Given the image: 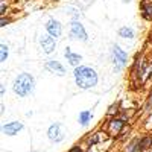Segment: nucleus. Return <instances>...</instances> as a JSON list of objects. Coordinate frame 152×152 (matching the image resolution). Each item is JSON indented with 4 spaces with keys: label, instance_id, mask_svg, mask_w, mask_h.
Returning a JSON list of instances; mask_svg holds the SVG:
<instances>
[{
    "label": "nucleus",
    "instance_id": "nucleus-22",
    "mask_svg": "<svg viewBox=\"0 0 152 152\" xmlns=\"http://www.w3.org/2000/svg\"><path fill=\"white\" fill-rule=\"evenodd\" d=\"M149 107H152V96H151V99H149Z\"/></svg>",
    "mask_w": 152,
    "mask_h": 152
},
{
    "label": "nucleus",
    "instance_id": "nucleus-9",
    "mask_svg": "<svg viewBox=\"0 0 152 152\" xmlns=\"http://www.w3.org/2000/svg\"><path fill=\"white\" fill-rule=\"evenodd\" d=\"M46 69H47L49 72L59 73V75H64V73H66V69L62 67L59 62H56V61H49V62H46Z\"/></svg>",
    "mask_w": 152,
    "mask_h": 152
},
{
    "label": "nucleus",
    "instance_id": "nucleus-18",
    "mask_svg": "<svg viewBox=\"0 0 152 152\" xmlns=\"http://www.w3.org/2000/svg\"><path fill=\"white\" fill-rule=\"evenodd\" d=\"M93 138H90V140H88V145H93V143H96L97 142V135H91Z\"/></svg>",
    "mask_w": 152,
    "mask_h": 152
},
{
    "label": "nucleus",
    "instance_id": "nucleus-1",
    "mask_svg": "<svg viewBox=\"0 0 152 152\" xmlns=\"http://www.w3.org/2000/svg\"><path fill=\"white\" fill-rule=\"evenodd\" d=\"M75 79L81 88H91L97 84V75L88 67H78L75 70Z\"/></svg>",
    "mask_w": 152,
    "mask_h": 152
},
{
    "label": "nucleus",
    "instance_id": "nucleus-13",
    "mask_svg": "<svg viewBox=\"0 0 152 152\" xmlns=\"http://www.w3.org/2000/svg\"><path fill=\"white\" fill-rule=\"evenodd\" d=\"M119 35L123 37V38H132L134 37V32L131 31V28H122L119 31Z\"/></svg>",
    "mask_w": 152,
    "mask_h": 152
},
{
    "label": "nucleus",
    "instance_id": "nucleus-20",
    "mask_svg": "<svg viewBox=\"0 0 152 152\" xmlns=\"http://www.w3.org/2000/svg\"><path fill=\"white\" fill-rule=\"evenodd\" d=\"M70 152H82V151H81V149H79V148H73V149H72V151H70Z\"/></svg>",
    "mask_w": 152,
    "mask_h": 152
},
{
    "label": "nucleus",
    "instance_id": "nucleus-12",
    "mask_svg": "<svg viewBox=\"0 0 152 152\" xmlns=\"http://www.w3.org/2000/svg\"><path fill=\"white\" fill-rule=\"evenodd\" d=\"M122 126H123V120H113L110 123V128L114 131V132H119L122 129Z\"/></svg>",
    "mask_w": 152,
    "mask_h": 152
},
{
    "label": "nucleus",
    "instance_id": "nucleus-8",
    "mask_svg": "<svg viewBox=\"0 0 152 152\" xmlns=\"http://www.w3.org/2000/svg\"><path fill=\"white\" fill-rule=\"evenodd\" d=\"M20 129H23V125H21L20 122H12V123H8V125H5V128H3L5 134H8V135H15Z\"/></svg>",
    "mask_w": 152,
    "mask_h": 152
},
{
    "label": "nucleus",
    "instance_id": "nucleus-7",
    "mask_svg": "<svg viewBox=\"0 0 152 152\" xmlns=\"http://www.w3.org/2000/svg\"><path fill=\"white\" fill-rule=\"evenodd\" d=\"M47 32L52 35L53 38H56V37H59L61 35V24L58 23V21H55V20H50L49 23H47Z\"/></svg>",
    "mask_w": 152,
    "mask_h": 152
},
{
    "label": "nucleus",
    "instance_id": "nucleus-2",
    "mask_svg": "<svg viewBox=\"0 0 152 152\" xmlns=\"http://www.w3.org/2000/svg\"><path fill=\"white\" fill-rule=\"evenodd\" d=\"M34 88V78L29 73H21L14 82V91L18 96H26Z\"/></svg>",
    "mask_w": 152,
    "mask_h": 152
},
{
    "label": "nucleus",
    "instance_id": "nucleus-4",
    "mask_svg": "<svg viewBox=\"0 0 152 152\" xmlns=\"http://www.w3.org/2000/svg\"><path fill=\"white\" fill-rule=\"evenodd\" d=\"M72 37H78L79 40H82V41H85L87 40V32H85V29H84V26L81 23H76V21H73L72 23Z\"/></svg>",
    "mask_w": 152,
    "mask_h": 152
},
{
    "label": "nucleus",
    "instance_id": "nucleus-5",
    "mask_svg": "<svg viewBox=\"0 0 152 152\" xmlns=\"http://www.w3.org/2000/svg\"><path fill=\"white\" fill-rule=\"evenodd\" d=\"M49 137H50V140L52 142H61L62 140V131H61V126L58 125V123H55V125H52L49 128Z\"/></svg>",
    "mask_w": 152,
    "mask_h": 152
},
{
    "label": "nucleus",
    "instance_id": "nucleus-21",
    "mask_svg": "<svg viewBox=\"0 0 152 152\" xmlns=\"http://www.w3.org/2000/svg\"><path fill=\"white\" fill-rule=\"evenodd\" d=\"M5 8H6V6H5V2H2V14L5 12Z\"/></svg>",
    "mask_w": 152,
    "mask_h": 152
},
{
    "label": "nucleus",
    "instance_id": "nucleus-16",
    "mask_svg": "<svg viewBox=\"0 0 152 152\" xmlns=\"http://www.w3.org/2000/svg\"><path fill=\"white\" fill-rule=\"evenodd\" d=\"M138 149H140V143H138L137 140H134V143L129 146L128 151H129V152H138Z\"/></svg>",
    "mask_w": 152,
    "mask_h": 152
},
{
    "label": "nucleus",
    "instance_id": "nucleus-15",
    "mask_svg": "<svg viewBox=\"0 0 152 152\" xmlns=\"http://www.w3.org/2000/svg\"><path fill=\"white\" fill-rule=\"evenodd\" d=\"M143 8H145L146 17H148V18H152V2H146V3L143 5Z\"/></svg>",
    "mask_w": 152,
    "mask_h": 152
},
{
    "label": "nucleus",
    "instance_id": "nucleus-17",
    "mask_svg": "<svg viewBox=\"0 0 152 152\" xmlns=\"http://www.w3.org/2000/svg\"><path fill=\"white\" fill-rule=\"evenodd\" d=\"M6 56H8V47L3 44V46H2V61H5Z\"/></svg>",
    "mask_w": 152,
    "mask_h": 152
},
{
    "label": "nucleus",
    "instance_id": "nucleus-11",
    "mask_svg": "<svg viewBox=\"0 0 152 152\" xmlns=\"http://www.w3.org/2000/svg\"><path fill=\"white\" fill-rule=\"evenodd\" d=\"M151 145H152V137H151V135L143 137V140L140 142V151H146V149H149Z\"/></svg>",
    "mask_w": 152,
    "mask_h": 152
},
{
    "label": "nucleus",
    "instance_id": "nucleus-10",
    "mask_svg": "<svg viewBox=\"0 0 152 152\" xmlns=\"http://www.w3.org/2000/svg\"><path fill=\"white\" fill-rule=\"evenodd\" d=\"M66 58L70 61V64H73V66H78L79 62H81V55H75V53H72V50L70 49H66Z\"/></svg>",
    "mask_w": 152,
    "mask_h": 152
},
{
    "label": "nucleus",
    "instance_id": "nucleus-6",
    "mask_svg": "<svg viewBox=\"0 0 152 152\" xmlns=\"http://www.w3.org/2000/svg\"><path fill=\"white\" fill-rule=\"evenodd\" d=\"M55 40H53V37H43L41 38V46L44 49V52L46 53H52L53 52V49H55Z\"/></svg>",
    "mask_w": 152,
    "mask_h": 152
},
{
    "label": "nucleus",
    "instance_id": "nucleus-3",
    "mask_svg": "<svg viewBox=\"0 0 152 152\" xmlns=\"http://www.w3.org/2000/svg\"><path fill=\"white\" fill-rule=\"evenodd\" d=\"M126 59H128L126 53L123 52L119 46H114V49H113V61H114V64H116V70H119L120 66L125 64Z\"/></svg>",
    "mask_w": 152,
    "mask_h": 152
},
{
    "label": "nucleus",
    "instance_id": "nucleus-19",
    "mask_svg": "<svg viewBox=\"0 0 152 152\" xmlns=\"http://www.w3.org/2000/svg\"><path fill=\"white\" fill-rule=\"evenodd\" d=\"M9 21L6 20V18H2V26H6V24H8Z\"/></svg>",
    "mask_w": 152,
    "mask_h": 152
},
{
    "label": "nucleus",
    "instance_id": "nucleus-14",
    "mask_svg": "<svg viewBox=\"0 0 152 152\" xmlns=\"http://www.w3.org/2000/svg\"><path fill=\"white\" fill-rule=\"evenodd\" d=\"M90 117H91V113H88V111L81 113V116H79V123H81V125H87L88 120H90Z\"/></svg>",
    "mask_w": 152,
    "mask_h": 152
}]
</instances>
